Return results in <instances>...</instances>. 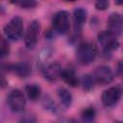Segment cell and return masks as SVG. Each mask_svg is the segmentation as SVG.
<instances>
[{
	"instance_id": "23",
	"label": "cell",
	"mask_w": 123,
	"mask_h": 123,
	"mask_svg": "<svg viewBox=\"0 0 123 123\" xmlns=\"http://www.w3.org/2000/svg\"><path fill=\"white\" fill-rule=\"evenodd\" d=\"M35 122H36V118L32 115H27L22 120V123H35Z\"/></svg>"
},
{
	"instance_id": "1",
	"label": "cell",
	"mask_w": 123,
	"mask_h": 123,
	"mask_svg": "<svg viewBox=\"0 0 123 123\" xmlns=\"http://www.w3.org/2000/svg\"><path fill=\"white\" fill-rule=\"evenodd\" d=\"M97 56V47L93 42L86 41L79 45L77 49V60L83 65L90 64Z\"/></svg>"
},
{
	"instance_id": "21",
	"label": "cell",
	"mask_w": 123,
	"mask_h": 123,
	"mask_svg": "<svg viewBox=\"0 0 123 123\" xmlns=\"http://www.w3.org/2000/svg\"><path fill=\"white\" fill-rule=\"evenodd\" d=\"M109 6H110V2L106 0H100L95 3V8L98 11H105L109 8Z\"/></svg>"
},
{
	"instance_id": "20",
	"label": "cell",
	"mask_w": 123,
	"mask_h": 123,
	"mask_svg": "<svg viewBox=\"0 0 123 123\" xmlns=\"http://www.w3.org/2000/svg\"><path fill=\"white\" fill-rule=\"evenodd\" d=\"M10 52V46H9V43L8 41L4 38V37H1L0 39V56L1 58H4L5 56H7Z\"/></svg>"
},
{
	"instance_id": "10",
	"label": "cell",
	"mask_w": 123,
	"mask_h": 123,
	"mask_svg": "<svg viewBox=\"0 0 123 123\" xmlns=\"http://www.w3.org/2000/svg\"><path fill=\"white\" fill-rule=\"evenodd\" d=\"M62 69L58 62L49 63L42 70L43 77L49 82H54L58 80L62 76Z\"/></svg>"
},
{
	"instance_id": "17",
	"label": "cell",
	"mask_w": 123,
	"mask_h": 123,
	"mask_svg": "<svg viewBox=\"0 0 123 123\" xmlns=\"http://www.w3.org/2000/svg\"><path fill=\"white\" fill-rule=\"evenodd\" d=\"M42 104H43V107H44L46 110L50 111L51 112L56 113V112H58V111H60L59 106H58V105L56 104V102H55L54 100H52L50 97H45V98L43 99Z\"/></svg>"
},
{
	"instance_id": "7",
	"label": "cell",
	"mask_w": 123,
	"mask_h": 123,
	"mask_svg": "<svg viewBox=\"0 0 123 123\" xmlns=\"http://www.w3.org/2000/svg\"><path fill=\"white\" fill-rule=\"evenodd\" d=\"M122 93H123V90L120 86H111L106 89L102 93V96H101L102 103L107 107H111L119 101V99L122 96Z\"/></svg>"
},
{
	"instance_id": "11",
	"label": "cell",
	"mask_w": 123,
	"mask_h": 123,
	"mask_svg": "<svg viewBox=\"0 0 123 123\" xmlns=\"http://www.w3.org/2000/svg\"><path fill=\"white\" fill-rule=\"evenodd\" d=\"M86 20V11L81 7L76 8L73 11V24H74V31L80 33L82 27L84 26Z\"/></svg>"
},
{
	"instance_id": "9",
	"label": "cell",
	"mask_w": 123,
	"mask_h": 123,
	"mask_svg": "<svg viewBox=\"0 0 123 123\" xmlns=\"http://www.w3.org/2000/svg\"><path fill=\"white\" fill-rule=\"evenodd\" d=\"M108 31L114 36H119L123 33V17L121 14L113 12L109 16Z\"/></svg>"
},
{
	"instance_id": "3",
	"label": "cell",
	"mask_w": 123,
	"mask_h": 123,
	"mask_svg": "<svg viewBox=\"0 0 123 123\" xmlns=\"http://www.w3.org/2000/svg\"><path fill=\"white\" fill-rule=\"evenodd\" d=\"M52 25L56 32L59 34H65L69 30L70 20L69 14L65 11H60L56 12L52 19Z\"/></svg>"
},
{
	"instance_id": "4",
	"label": "cell",
	"mask_w": 123,
	"mask_h": 123,
	"mask_svg": "<svg viewBox=\"0 0 123 123\" xmlns=\"http://www.w3.org/2000/svg\"><path fill=\"white\" fill-rule=\"evenodd\" d=\"M39 31H40V24L37 20H33L24 35V41H25V45L27 46V48L29 49H34L35 46L37 45V38H38V35H39Z\"/></svg>"
},
{
	"instance_id": "18",
	"label": "cell",
	"mask_w": 123,
	"mask_h": 123,
	"mask_svg": "<svg viewBox=\"0 0 123 123\" xmlns=\"http://www.w3.org/2000/svg\"><path fill=\"white\" fill-rule=\"evenodd\" d=\"M95 81L91 75H84L82 78V85L85 90H90L94 86Z\"/></svg>"
},
{
	"instance_id": "6",
	"label": "cell",
	"mask_w": 123,
	"mask_h": 123,
	"mask_svg": "<svg viewBox=\"0 0 123 123\" xmlns=\"http://www.w3.org/2000/svg\"><path fill=\"white\" fill-rule=\"evenodd\" d=\"M98 41L106 52L113 51L119 46V42L116 39V36H114L108 30L103 31L98 35Z\"/></svg>"
},
{
	"instance_id": "22",
	"label": "cell",
	"mask_w": 123,
	"mask_h": 123,
	"mask_svg": "<svg viewBox=\"0 0 123 123\" xmlns=\"http://www.w3.org/2000/svg\"><path fill=\"white\" fill-rule=\"evenodd\" d=\"M53 123H76V121L71 118H60Z\"/></svg>"
},
{
	"instance_id": "13",
	"label": "cell",
	"mask_w": 123,
	"mask_h": 123,
	"mask_svg": "<svg viewBox=\"0 0 123 123\" xmlns=\"http://www.w3.org/2000/svg\"><path fill=\"white\" fill-rule=\"evenodd\" d=\"M61 77L67 85H69L72 87H76L79 85V80L73 70H70V69L62 70Z\"/></svg>"
},
{
	"instance_id": "19",
	"label": "cell",
	"mask_w": 123,
	"mask_h": 123,
	"mask_svg": "<svg viewBox=\"0 0 123 123\" xmlns=\"http://www.w3.org/2000/svg\"><path fill=\"white\" fill-rule=\"evenodd\" d=\"M12 3L18 5L19 7L23 8V9H32L34 7L37 6V2L33 1V0H18V1H12Z\"/></svg>"
},
{
	"instance_id": "16",
	"label": "cell",
	"mask_w": 123,
	"mask_h": 123,
	"mask_svg": "<svg viewBox=\"0 0 123 123\" xmlns=\"http://www.w3.org/2000/svg\"><path fill=\"white\" fill-rule=\"evenodd\" d=\"M95 110L91 107H88L86 109H85L83 111H82V118H83V121L86 122V123H91L94 118H95Z\"/></svg>"
},
{
	"instance_id": "15",
	"label": "cell",
	"mask_w": 123,
	"mask_h": 123,
	"mask_svg": "<svg viewBox=\"0 0 123 123\" xmlns=\"http://www.w3.org/2000/svg\"><path fill=\"white\" fill-rule=\"evenodd\" d=\"M25 91H26V94H27L28 98L31 99L32 101L37 100L40 96V93H41V89H40L39 86L35 85V84L26 86Z\"/></svg>"
},
{
	"instance_id": "14",
	"label": "cell",
	"mask_w": 123,
	"mask_h": 123,
	"mask_svg": "<svg viewBox=\"0 0 123 123\" xmlns=\"http://www.w3.org/2000/svg\"><path fill=\"white\" fill-rule=\"evenodd\" d=\"M57 92H58V96H59L62 104L65 108H68L72 104V95H71V93L64 87H60Z\"/></svg>"
},
{
	"instance_id": "12",
	"label": "cell",
	"mask_w": 123,
	"mask_h": 123,
	"mask_svg": "<svg viewBox=\"0 0 123 123\" xmlns=\"http://www.w3.org/2000/svg\"><path fill=\"white\" fill-rule=\"evenodd\" d=\"M7 68L9 71H12L13 73H15L17 76L21 78H25L31 73V65L26 62L8 64Z\"/></svg>"
},
{
	"instance_id": "24",
	"label": "cell",
	"mask_w": 123,
	"mask_h": 123,
	"mask_svg": "<svg viewBox=\"0 0 123 123\" xmlns=\"http://www.w3.org/2000/svg\"><path fill=\"white\" fill-rule=\"evenodd\" d=\"M5 77L4 76H2V87H4L5 86Z\"/></svg>"
},
{
	"instance_id": "2",
	"label": "cell",
	"mask_w": 123,
	"mask_h": 123,
	"mask_svg": "<svg viewBox=\"0 0 123 123\" xmlns=\"http://www.w3.org/2000/svg\"><path fill=\"white\" fill-rule=\"evenodd\" d=\"M6 37L12 40L18 39L23 33V20L19 16L12 17L4 27Z\"/></svg>"
},
{
	"instance_id": "5",
	"label": "cell",
	"mask_w": 123,
	"mask_h": 123,
	"mask_svg": "<svg viewBox=\"0 0 123 123\" xmlns=\"http://www.w3.org/2000/svg\"><path fill=\"white\" fill-rule=\"evenodd\" d=\"M8 104L12 111H22L26 105V100L23 93L19 89H13L8 96Z\"/></svg>"
},
{
	"instance_id": "8",
	"label": "cell",
	"mask_w": 123,
	"mask_h": 123,
	"mask_svg": "<svg viewBox=\"0 0 123 123\" xmlns=\"http://www.w3.org/2000/svg\"><path fill=\"white\" fill-rule=\"evenodd\" d=\"M92 77L95 83L100 85H107L113 80V72L110 66L100 65L94 70Z\"/></svg>"
}]
</instances>
